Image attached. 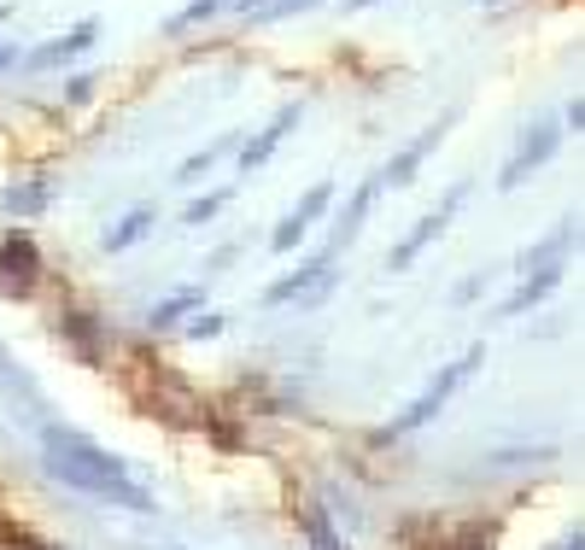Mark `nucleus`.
I'll list each match as a JSON object with an SVG mask.
<instances>
[{
	"instance_id": "10",
	"label": "nucleus",
	"mask_w": 585,
	"mask_h": 550,
	"mask_svg": "<svg viewBox=\"0 0 585 550\" xmlns=\"http://www.w3.org/2000/svg\"><path fill=\"white\" fill-rule=\"evenodd\" d=\"M328 264H334V253H316V258H305L293 276H281V281H276V288L264 293V298H270V305H288V298L322 293V288H328Z\"/></svg>"
},
{
	"instance_id": "8",
	"label": "nucleus",
	"mask_w": 585,
	"mask_h": 550,
	"mask_svg": "<svg viewBox=\"0 0 585 550\" xmlns=\"http://www.w3.org/2000/svg\"><path fill=\"white\" fill-rule=\"evenodd\" d=\"M36 270H41L36 241H29V234H7V246H0V288H7V293H29Z\"/></svg>"
},
{
	"instance_id": "3",
	"label": "nucleus",
	"mask_w": 585,
	"mask_h": 550,
	"mask_svg": "<svg viewBox=\"0 0 585 550\" xmlns=\"http://www.w3.org/2000/svg\"><path fill=\"white\" fill-rule=\"evenodd\" d=\"M463 199H468V182H456V187H451V194H446V199H439V206H434L428 217H422V223H416V229H410V234H404V241H399V246H392V270H410V264H416V258H422V246H434V241H439V234H446V223H451V217H456V206H463Z\"/></svg>"
},
{
	"instance_id": "18",
	"label": "nucleus",
	"mask_w": 585,
	"mask_h": 550,
	"mask_svg": "<svg viewBox=\"0 0 585 550\" xmlns=\"http://www.w3.org/2000/svg\"><path fill=\"white\" fill-rule=\"evenodd\" d=\"M47 206V182L36 176V182H24V187H7V211L12 217H36Z\"/></svg>"
},
{
	"instance_id": "16",
	"label": "nucleus",
	"mask_w": 585,
	"mask_h": 550,
	"mask_svg": "<svg viewBox=\"0 0 585 550\" xmlns=\"http://www.w3.org/2000/svg\"><path fill=\"white\" fill-rule=\"evenodd\" d=\"M223 7H229V0H187L182 12H170V19H164V36H182V29L205 24V19H211V12H223Z\"/></svg>"
},
{
	"instance_id": "14",
	"label": "nucleus",
	"mask_w": 585,
	"mask_h": 550,
	"mask_svg": "<svg viewBox=\"0 0 585 550\" xmlns=\"http://www.w3.org/2000/svg\"><path fill=\"white\" fill-rule=\"evenodd\" d=\"M568 241H574V217H562V223H557V234H550V241H539V246H527V253L515 258V270L527 276V270H545V264H557V258L568 253Z\"/></svg>"
},
{
	"instance_id": "5",
	"label": "nucleus",
	"mask_w": 585,
	"mask_h": 550,
	"mask_svg": "<svg viewBox=\"0 0 585 550\" xmlns=\"http://www.w3.org/2000/svg\"><path fill=\"white\" fill-rule=\"evenodd\" d=\"M451 123H456V106H451V112L439 118V123H428V130H422L416 140H404V147L392 152V159L381 164V182H387V187H410V182H416L422 159H428V152L439 147V140H446V130H451Z\"/></svg>"
},
{
	"instance_id": "20",
	"label": "nucleus",
	"mask_w": 585,
	"mask_h": 550,
	"mask_svg": "<svg viewBox=\"0 0 585 550\" xmlns=\"http://www.w3.org/2000/svg\"><path fill=\"white\" fill-rule=\"evenodd\" d=\"M229 199H234V187H217V194H205V199H194V206H187V217H182V223H194V229H199V223H211V217L223 211Z\"/></svg>"
},
{
	"instance_id": "4",
	"label": "nucleus",
	"mask_w": 585,
	"mask_h": 550,
	"mask_svg": "<svg viewBox=\"0 0 585 550\" xmlns=\"http://www.w3.org/2000/svg\"><path fill=\"white\" fill-rule=\"evenodd\" d=\"M557 147H562V130H557V123H533V130L521 135V147L510 152V164H503L498 187H503V194H510V187H521V182L533 176V170H545V164H550V152H557Z\"/></svg>"
},
{
	"instance_id": "22",
	"label": "nucleus",
	"mask_w": 585,
	"mask_h": 550,
	"mask_svg": "<svg viewBox=\"0 0 585 550\" xmlns=\"http://www.w3.org/2000/svg\"><path fill=\"white\" fill-rule=\"evenodd\" d=\"M305 7H316V0H270V7H258L252 19H293V12H305Z\"/></svg>"
},
{
	"instance_id": "12",
	"label": "nucleus",
	"mask_w": 585,
	"mask_h": 550,
	"mask_svg": "<svg viewBox=\"0 0 585 550\" xmlns=\"http://www.w3.org/2000/svg\"><path fill=\"white\" fill-rule=\"evenodd\" d=\"M557 281H562V264H545V270L521 276V288H515V293L498 305V317H521V310H533V305H539V298H545L550 288H557Z\"/></svg>"
},
{
	"instance_id": "26",
	"label": "nucleus",
	"mask_w": 585,
	"mask_h": 550,
	"mask_svg": "<svg viewBox=\"0 0 585 550\" xmlns=\"http://www.w3.org/2000/svg\"><path fill=\"white\" fill-rule=\"evenodd\" d=\"M463 550H492V533H468Z\"/></svg>"
},
{
	"instance_id": "6",
	"label": "nucleus",
	"mask_w": 585,
	"mask_h": 550,
	"mask_svg": "<svg viewBox=\"0 0 585 550\" xmlns=\"http://www.w3.org/2000/svg\"><path fill=\"white\" fill-rule=\"evenodd\" d=\"M298 118H305V106H298V100H288V106H281V112H276L270 123H264L258 135L246 140V147H241V176H252V170H264V164H270V152H276L281 140L293 135V130H298Z\"/></svg>"
},
{
	"instance_id": "7",
	"label": "nucleus",
	"mask_w": 585,
	"mask_h": 550,
	"mask_svg": "<svg viewBox=\"0 0 585 550\" xmlns=\"http://www.w3.org/2000/svg\"><path fill=\"white\" fill-rule=\"evenodd\" d=\"M328 199H334V182H316L310 194L298 199V206H293L288 217H281V229L270 234V241H276V253H288V246H298V241H305V229H310L316 217L328 211Z\"/></svg>"
},
{
	"instance_id": "29",
	"label": "nucleus",
	"mask_w": 585,
	"mask_h": 550,
	"mask_svg": "<svg viewBox=\"0 0 585 550\" xmlns=\"http://www.w3.org/2000/svg\"><path fill=\"white\" fill-rule=\"evenodd\" d=\"M363 7H375V0H345V12H363Z\"/></svg>"
},
{
	"instance_id": "28",
	"label": "nucleus",
	"mask_w": 585,
	"mask_h": 550,
	"mask_svg": "<svg viewBox=\"0 0 585 550\" xmlns=\"http://www.w3.org/2000/svg\"><path fill=\"white\" fill-rule=\"evenodd\" d=\"M12 59H19V47H0V71H7V65H12Z\"/></svg>"
},
{
	"instance_id": "11",
	"label": "nucleus",
	"mask_w": 585,
	"mask_h": 550,
	"mask_svg": "<svg viewBox=\"0 0 585 550\" xmlns=\"http://www.w3.org/2000/svg\"><path fill=\"white\" fill-rule=\"evenodd\" d=\"M381 187H387V182H381V170H375V176L352 194V206H345V217L334 223V241H328V253H345V246L357 241V229H363V217H369V206L381 199Z\"/></svg>"
},
{
	"instance_id": "1",
	"label": "nucleus",
	"mask_w": 585,
	"mask_h": 550,
	"mask_svg": "<svg viewBox=\"0 0 585 550\" xmlns=\"http://www.w3.org/2000/svg\"><path fill=\"white\" fill-rule=\"evenodd\" d=\"M41 451H47V468H53L65 486H76V492L100 498V504H118V510H153L147 486L123 468V457H112V451L94 445L88 433L41 421Z\"/></svg>"
},
{
	"instance_id": "17",
	"label": "nucleus",
	"mask_w": 585,
	"mask_h": 550,
	"mask_svg": "<svg viewBox=\"0 0 585 550\" xmlns=\"http://www.w3.org/2000/svg\"><path fill=\"white\" fill-rule=\"evenodd\" d=\"M229 147H234V135H217V140H211V147H199V152H194V159H182V170H176V182H199V176H205V170H211L217 159H223V152H229Z\"/></svg>"
},
{
	"instance_id": "21",
	"label": "nucleus",
	"mask_w": 585,
	"mask_h": 550,
	"mask_svg": "<svg viewBox=\"0 0 585 550\" xmlns=\"http://www.w3.org/2000/svg\"><path fill=\"white\" fill-rule=\"evenodd\" d=\"M65 334H71L76 345H83V357H100V345H94V328H88L83 310H71V317H65Z\"/></svg>"
},
{
	"instance_id": "27",
	"label": "nucleus",
	"mask_w": 585,
	"mask_h": 550,
	"mask_svg": "<svg viewBox=\"0 0 585 550\" xmlns=\"http://www.w3.org/2000/svg\"><path fill=\"white\" fill-rule=\"evenodd\" d=\"M234 12H258V7H270V0H229Z\"/></svg>"
},
{
	"instance_id": "30",
	"label": "nucleus",
	"mask_w": 585,
	"mask_h": 550,
	"mask_svg": "<svg viewBox=\"0 0 585 550\" xmlns=\"http://www.w3.org/2000/svg\"><path fill=\"white\" fill-rule=\"evenodd\" d=\"M7 19H12V7H0V24H7Z\"/></svg>"
},
{
	"instance_id": "2",
	"label": "nucleus",
	"mask_w": 585,
	"mask_h": 550,
	"mask_svg": "<svg viewBox=\"0 0 585 550\" xmlns=\"http://www.w3.org/2000/svg\"><path fill=\"white\" fill-rule=\"evenodd\" d=\"M468 369H480V345H474V352H463L456 364H446V369H439L434 381L416 392V404H410V411H399V416H392L387 428H381V439H404V433H416L422 421H434L439 411H446V399H451V392L468 381Z\"/></svg>"
},
{
	"instance_id": "23",
	"label": "nucleus",
	"mask_w": 585,
	"mask_h": 550,
	"mask_svg": "<svg viewBox=\"0 0 585 550\" xmlns=\"http://www.w3.org/2000/svg\"><path fill=\"white\" fill-rule=\"evenodd\" d=\"M305 522H310V539H316V550H345V545L334 539V533H328V522H322V510H310Z\"/></svg>"
},
{
	"instance_id": "13",
	"label": "nucleus",
	"mask_w": 585,
	"mask_h": 550,
	"mask_svg": "<svg viewBox=\"0 0 585 550\" xmlns=\"http://www.w3.org/2000/svg\"><path fill=\"white\" fill-rule=\"evenodd\" d=\"M94 36H100V19H83L71 29V36H59V41H47L41 53H36V65H59V59H76V53H88Z\"/></svg>"
},
{
	"instance_id": "9",
	"label": "nucleus",
	"mask_w": 585,
	"mask_h": 550,
	"mask_svg": "<svg viewBox=\"0 0 585 550\" xmlns=\"http://www.w3.org/2000/svg\"><path fill=\"white\" fill-rule=\"evenodd\" d=\"M0 399L7 404H19V411L29 416V421H41V411H47V399H41V387L29 381V375L19 369V357L0 345Z\"/></svg>"
},
{
	"instance_id": "19",
	"label": "nucleus",
	"mask_w": 585,
	"mask_h": 550,
	"mask_svg": "<svg viewBox=\"0 0 585 550\" xmlns=\"http://www.w3.org/2000/svg\"><path fill=\"white\" fill-rule=\"evenodd\" d=\"M194 305H199V288H182V293H170L164 305H153V317H147V322H153V328H170V322L182 317V310H194Z\"/></svg>"
},
{
	"instance_id": "15",
	"label": "nucleus",
	"mask_w": 585,
	"mask_h": 550,
	"mask_svg": "<svg viewBox=\"0 0 585 550\" xmlns=\"http://www.w3.org/2000/svg\"><path fill=\"white\" fill-rule=\"evenodd\" d=\"M153 223H158V211H153V206H135L118 229H106V253H130V246H135Z\"/></svg>"
},
{
	"instance_id": "24",
	"label": "nucleus",
	"mask_w": 585,
	"mask_h": 550,
	"mask_svg": "<svg viewBox=\"0 0 585 550\" xmlns=\"http://www.w3.org/2000/svg\"><path fill=\"white\" fill-rule=\"evenodd\" d=\"M94 83H100L94 71H76V76H71V88H65V100H71V106H83L88 94H94Z\"/></svg>"
},
{
	"instance_id": "25",
	"label": "nucleus",
	"mask_w": 585,
	"mask_h": 550,
	"mask_svg": "<svg viewBox=\"0 0 585 550\" xmlns=\"http://www.w3.org/2000/svg\"><path fill=\"white\" fill-rule=\"evenodd\" d=\"M217 328H223V317H199L194 328H187V334H194V340H211V334H217Z\"/></svg>"
}]
</instances>
